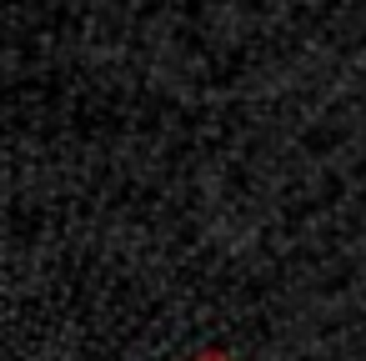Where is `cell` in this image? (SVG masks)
<instances>
[{
  "instance_id": "obj_1",
  "label": "cell",
  "mask_w": 366,
  "mask_h": 361,
  "mask_svg": "<svg viewBox=\"0 0 366 361\" xmlns=\"http://www.w3.org/2000/svg\"><path fill=\"white\" fill-rule=\"evenodd\" d=\"M206 361H226V356H206Z\"/></svg>"
}]
</instances>
